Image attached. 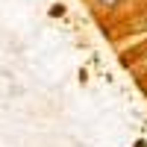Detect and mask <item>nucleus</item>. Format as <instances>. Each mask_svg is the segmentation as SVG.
Segmentation results:
<instances>
[{
	"label": "nucleus",
	"instance_id": "nucleus-1",
	"mask_svg": "<svg viewBox=\"0 0 147 147\" xmlns=\"http://www.w3.org/2000/svg\"><path fill=\"white\" fill-rule=\"evenodd\" d=\"M91 3L100 9V12H118L121 6L127 3V0H91Z\"/></svg>",
	"mask_w": 147,
	"mask_h": 147
}]
</instances>
